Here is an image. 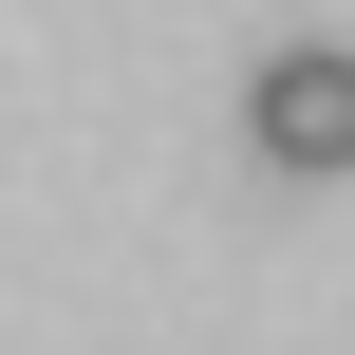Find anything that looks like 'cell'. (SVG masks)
Segmentation results:
<instances>
[{"mask_svg":"<svg viewBox=\"0 0 355 355\" xmlns=\"http://www.w3.org/2000/svg\"><path fill=\"white\" fill-rule=\"evenodd\" d=\"M243 131H262L281 187H337V168H355V56H337V37H281L262 94H243Z\"/></svg>","mask_w":355,"mask_h":355,"instance_id":"obj_1","label":"cell"}]
</instances>
